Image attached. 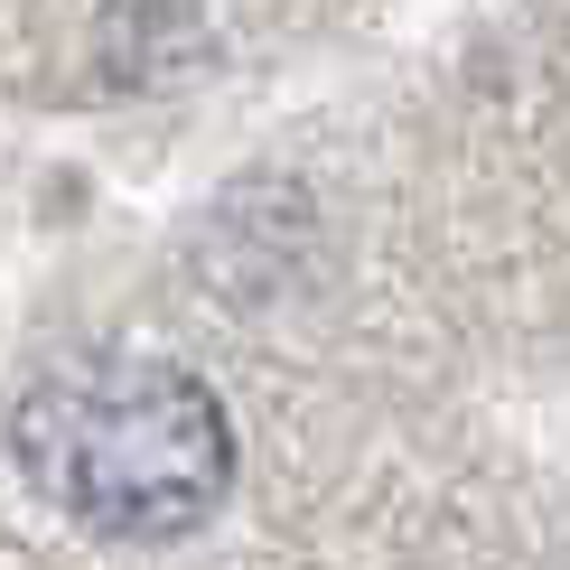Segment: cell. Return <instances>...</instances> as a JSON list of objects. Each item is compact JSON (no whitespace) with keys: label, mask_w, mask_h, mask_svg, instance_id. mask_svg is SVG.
<instances>
[{"label":"cell","mask_w":570,"mask_h":570,"mask_svg":"<svg viewBox=\"0 0 570 570\" xmlns=\"http://www.w3.org/2000/svg\"><path fill=\"white\" fill-rule=\"evenodd\" d=\"M10 459L85 533L178 542L234 487V421L187 365L104 355V365H57L19 393Z\"/></svg>","instance_id":"6da1fadb"}]
</instances>
